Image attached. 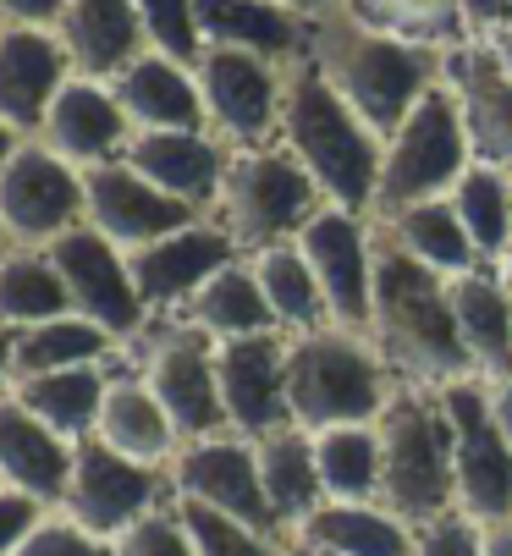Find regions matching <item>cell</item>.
Wrapping results in <instances>:
<instances>
[{
  "label": "cell",
  "instance_id": "obj_1",
  "mask_svg": "<svg viewBox=\"0 0 512 556\" xmlns=\"http://www.w3.org/2000/svg\"><path fill=\"white\" fill-rule=\"evenodd\" d=\"M375 226V220H370ZM370 337L397 386L413 391H447L474 375L469 348L452 320L447 276L402 254L375 226V281H370Z\"/></svg>",
  "mask_w": 512,
  "mask_h": 556
},
{
  "label": "cell",
  "instance_id": "obj_2",
  "mask_svg": "<svg viewBox=\"0 0 512 556\" xmlns=\"http://www.w3.org/2000/svg\"><path fill=\"white\" fill-rule=\"evenodd\" d=\"M303 55L320 66L325 84L348 100V111L386 143L408 122V111L441 84V55L447 50L380 34L341 7V12H325V17L309 23Z\"/></svg>",
  "mask_w": 512,
  "mask_h": 556
},
{
  "label": "cell",
  "instance_id": "obj_3",
  "mask_svg": "<svg viewBox=\"0 0 512 556\" xmlns=\"http://www.w3.org/2000/svg\"><path fill=\"white\" fill-rule=\"evenodd\" d=\"M276 143L320 182V193H325L330 204L370 215L386 143L348 111V100L325 84L320 66H314L309 55H298V61L287 66V77H282Z\"/></svg>",
  "mask_w": 512,
  "mask_h": 556
},
{
  "label": "cell",
  "instance_id": "obj_4",
  "mask_svg": "<svg viewBox=\"0 0 512 556\" xmlns=\"http://www.w3.org/2000/svg\"><path fill=\"white\" fill-rule=\"evenodd\" d=\"M391 369L370 331L348 326H314L287 331V408L303 430L330 425H375L391 403Z\"/></svg>",
  "mask_w": 512,
  "mask_h": 556
},
{
  "label": "cell",
  "instance_id": "obj_5",
  "mask_svg": "<svg viewBox=\"0 0 512 556\" xmlns=\"http://www.w3.org/2000/svg\"><path fill=\"white\" fill-rule=\"evenodd\" d=\"M380 435V507L397 513L408 529L430 523L458 507L452 485V425L441 408V391L397 386L391 403L375 419Z\"/></svg>",
  "mask_w": 512,
  "mask_h": 556
},
{
  "label": "cell",
  "instance_id": "obj_6",
  "mask_svg": "<svg viewBox=\"0 0 512 556\" xmlns=\"http://www.w3.org/2000/svg\"><path fill=\"white\" fill-rule=\"evenodd\" d=\"M330 199L320 193V182L282 143H260V149H226V177L210 220L232 237L242 260H253L276 243H298V231Z\"/></svg>",
  "mask_w": 512,
  "mask_h": 556
},
{
  "label": "cell",
  "instance_id": "obj_7",
  "mask_svg": "<svg viewBox=\"0 0 512 556\" xmlns=\"http://www.w3.org/2000/svg\"><path fill=\"white\" fill-rule=\"evenodd\" d=\"M215 337L188 326L183 314H149V326L116 348V358L160 396V408L177 425L183 446L204 435H226L221 408V369H215Z\"/></svg>",
  "mask_w": 512,
  "mask_h": 556
},
{
  "label": "cell",
  "instance_id": "obj_8",
  "mask_svg": "<svg viewBox=\"0 0 512 556\" xmlns=\"http://www.w3.org/2000/svg\"><path fill=\"white\" fill-rule=\"evenodd\" d=\"M469 166H474V154H469L458 105H452L447 84H436L430 94L408 111V122L386 138L370 220H391V215H402L413 204L447 199Z\"/></svg>",
  "mask_w": 512,
  "mask_h": 556
},
{
  "label": "cell",
  "instance_id": "obj_9",
  "mask_svg": "<svg viewBox=\"0 0 512 556\" xmlns=\"http://www.w3.org/2000/svg\"><path fill=\"white\" fill-rule=\"evenodd\" d=\"M441 408L452 425V485L458 513L474 523H507L512 518V441L501 435L490 414V386L479 375L441 391Z\"/></svg>",
  "mask_w": 512,
  "mask_h": 556
},
{
  "label": "cell",
  "instance_id": "obj_10",
  "mask_svg": "<svg viewBox=\"0 0 512 556\" xmlns=\"http://www.w3.org/2000/svg\"><path fill=\"white\" fill-rule=\"evenodd\" d=\"M171 468L133 463L111 452L100 435H83L72 446V473H66V496L55 513H66L77 529H89L100 540H116L127 523H138L149 507L171 502Z\"/></svg>",
  "mask_w": 512,
  "mask_h": 556
},
{
  "label": "cell",
  "instance_id": "obj_11",
  "mask_svg": "<svg viewBox=\"0 0 512 556\" xmlns=\"http://www.w3.org/2000/svg\"><path fill=\"white\" fill-rule=\"evenodd\" d=\"M282 77H287V66H276V61H260V55L210 45V50L193 61V84H199V105H204V132H210L221 149H260V143H276Z\"/></svg>",
  "mask_w": 512,
  "mask_h": 556
},
{
  "label": "cell",
  "instance_id": "obj_12",
  "mask_svg": "<svg viewBox=\"0 0 512 556\" xmlns=\"http://www.w3.org/2000/svg\"><path fill=\"white\" fill-rule=\"evenodd\" d=\"M0 226L12 249H50L55 237L83 226V172L50 154L39 138H23L0 166Z\"/></svg>",
  "mask_w": 512,
  "mask_h": 556
},
{
  "label": "cell",
  "instance_id": "obj_13",
  "mask_svg": "<svg viewBox=\"0 0 512 556\" xmlns=\"http://www.w3.org/2000/svg\"><path fill=\"white\" fill-rule=\"evenodd\" d=\"M171 491L177 502H199L210 513H226L248 529H260L271 540H287L271 502H265V480H260V457H253V441L242 435H204L188 441L177 457H171Z\"/></svg>",
  "mask_w": 512,
  "mask_h": 556
},
{
  "label": "cell",
  "instance_id": "obj_14",
  "mask_svg": "<svg viewBox=\"0 0 512 556\" xmlns=\"http://www.w3.org/2000/svg\"><path fill=\"white\" fill-rule=\"evenodd\" d=\"M66 281V303L72 314H83V320H95L100 331H111L116 342L138 337L149 326V308L133 287V270H127V254L116 243H105V237L95 226H77L66 237H55V243L45 249Z\"/></svg>",
  "mask_w": 512,
  "mask_h": 556
},
{
  "label": "cell",
  "instance_id": "obj_15",
  "mask_svg": "<svg viewBox=\"0 0 512 556\" xmlns=\"http://www.w3.org/2000/svg\"><path fill=\"white\" fill-rule=\"evenodd\" d=\"M298 249H303V260H309V270L325 292L330 326L370 331V281H375V226H370V215L325 204L298 231Z\"/></svg>",
  "mask_w": 512,
  "mask_h": 556
},
{
  "label": "cell",
  "instance_id": "obj_16",
  "mask_svg": "<svg viewBox=\"0 0 512 556\" xmlns=\"http://www.w3.org/2000/svg\"><path fill=\"white\" fill-rule=\"evenodd\" d=\"M441 84L458 105L469 154L479 166L512 172V72H507L501 50L485 34L452 45L441 55Z\"/></svg>",
  "mask_w": 512,
  "mask_h": 556
},
{
  "label": "cell",
  "instance_id": "obj_17",
  "mask_svg": "<svg viewBox=\"0 0 512 556\" xmlns=\"http://www.w3.org/2000/svg\"><path fill=\"white\" fill-rule=\"evenodd\" d=\"M204 220L193 204L160 193L149 177H138L127 161H111V166H95L83 172V226H95L105 243H116L122 254L133 249H149L160 237L183 231Z\"/></svg>",
  "mask_w": 512,
  "mask_h": 556
},
{
  "label": "cell",
  "instance_id": "obj_18",
  "mask_svg": "<svg viewBox=\"0 0 512 556\" xmlns=\"http://www.w3.org/2000/svg\"><path fill=\"white\" fill-rule=\"evenodd\" d=\"M215 369H221V408H226L232 435L265 441L271 430L292 425V408H287V331L221 342Z\"/></svg>",
  "mask_w": 512,
  "mask_h": 556
},
{
  "label": "cell",
  "instance_id": "obj_19",
  "mask_svg": "<svg viewBox=\"0 0 512 556\" xmlns=\"http://www.w3.org/2000/svg\"><path fill=\"white\" fill-rule=\"evenodd\" d=\"M232 260H242L237 243L204 215V220L160 237V243H149V249H133L127 254V270H133V287H138V298H143L149 314H177Z\"/></svg>",
  "mask_w": 512,
  "mask_h": 556
},
{
  "label": "cell",
  "instance_id": "obj_20",
  "mask_svg": "<svg viewBox=\"0 0 512 556\" xmlns=\"http://www.w3.org/2000/svg\"><path fill=\"white\" fill-rule=\"evenodd\" d=\"M50 154H61L66 166L77 172H95V166H111L127 154L133 143V122L116 100L111 84H100V77H66L45 127L34 132Z\"/></svg>",
  "mask_w": 512,
  "mask_h": 556
},
{
  "label": "cell",
  "instance_id": "obj_21",
  "mask_svg": "<svg viewBox=\"0 0 512 556\" xmlns=\"http://www.w3.org/2000/svg\"><path fill=\"white\" fill-rule=\"evenodd\" d=\"M66 77H72V61L55 28L0 23V127H12L17 138H34Z\"/></svg>",
  "mask_w": 512,
  "mask_h": 556
},
{
  "label": "cell",
  "instance_id": "obj_22",
  "mask_svg": "<svg viewBox=\"0 0 512 556\" xmlns=\"http://www.w3.org/2000/svg\"><path fill=\"white\" fill-rule=\"evenodd\" d=\"M122 161L149 177L160 193L193 204L199 215L215 210L221 199V177H226V149L204 132V127H188V132H133Z\"/></svg>",
  "mask_w": 512,
  "mask_h": 556
},
{
  "label": "cell",
  "instance_id": "obj_23",
  "mask_svg": "<svg viewBox=\"0 0 512 556\" xmlns=\"http://www.w3.org/2000/svg\"><path fill=\"white\" fill-rule=\"evenodd\" d=\"M95 435H100L111 452H122V457H133V463H149V468H171V457L183 452V435H177V425H171V414L160 408V396H154L122 358H111Z\"/></svg>",
  "mask_w": 512,
  "mask_h": 556
},
{
  "label": "cell",
  "instance_id": "obj_24",
  "mask_svg": "<svg viewBox=\"0 0 512 556\" xmlns=\"http://www.w3.org/2000/svg\"><path fill=\"white\" fill-rule=\"evenodd\" d=\"M55 39L72 61V77H100V84H111L122 66L149 50L133 0H66Z\"/></svg>",
  "mask_w": 512,
  "mask_h": 556
},
{
  "label": "cell",
  "instance_id": "obj_25",
  "mask_svg": "<svg viewBox=\"0 0 512 556\" xmlns=\"http://www.w3.org/2000/svg\"><path fill=\"white\" fill-rule=\"evenodd\" d=\"M72 446L61 430L34 419L17 396H0V485L23 491L45 507H61L66 473H72Z\"/></svg>",
  "mask_w": 512,
  "mask_h": 556
},
{
  "label": "cell",
  "instance_id": "obj_26",
  "mask_svg": "<svg viewBox=\"0 0 512 556\" xmlns=\"http://www.w3.org/2000/svg\"><path fill=\"white\" fill-rule=\"evenodd\" d=\"M111 89H116L133 132H188V127H204L193 66L171 61L160 50H143L133 66H122L111 77Z\"/></svg>",
  "mask_w": 512,
  "mask_h": 556
},
{
  "label": "cell",
  "instance_id": "obj_27",
  "mask_svg": "<svg viewBox=\"0 0 512 556\" xmlns=\"http://www.w3.org/2000/svg\"><path fill=\"white\" fill-rule=\"evenodd\" d=\"M199 39L204 50H242L276 66H292L309 45V23L282 0H199Z\"/></svg>",
  "mask_w": 512,
  "mask_h": 556
},
{
  "label": "cell",
  "instance_id": "obj_28",
  "mask_svg": "<svg viewBox=\"0 0 512 556\" xmlns=\"http://www.w3.org/2000/svg\"><path fill=\"white\" fill-rule=\"evenodd\" d=\"M447 292H452V320H458L474 375L512 380V292L501 287V276L485 265V270L452 276Z\"/></svg>",
  "mask_w": 512,
  "mask_h": 556
},
{
  "label": "cell",
  "instance_id": "obj_29",
  "mask_svg": "<svg viewBox=\"0 0 512 556\" xmlns=\"http://www.w3.org/2000/svg\"><path fill=\"white\" fill-rule=\"evenodd\" d=\"M177 314H183L188 326H199L204 337H215V342L282 331L276 326V308H271V298H265V287H260V276H253L248 260H232L226 270H215Z\"/></svg>",
  "mask_w": 512,
  "mask_h": 556
},
{
  "label": "cell",
  "instance_id": "obj_30",
  "mask_svg": "<svg viewBox=\"0 0 512 556\" xmlns=\"http://www.w3.org/2000/svg\"><path fill=\"white\" fill-rule=\"evenodd\" d=\"M287 540L336 556H413V529L380 502H320Z\"/></svg>",
  "mask_w": 512,
  "mask_h": 556
},
{
  "label": "cell",
  "instance_id": "obj_31",
  "mask_svg": "<svg viewBox=\"0 0 512 556\" xmlns=\"http://www.w3.org/2000/svg\"><path fill=\"white\" fill-rule=\"evenodd\" d=\"M253 457H260V480H265V502L282 523V534H292L320 502V463H314V430L303 425H282L265 441H253Z\"/></svg>",
  "mask_w": 512,
  "mask_h": 556
},
{
  "label": "cell",
  "instance_id": "obj_32",
  "mask_svg": "<svg viewBox=\"0 0 512 556\" xmlns=\"http://www.w3.org/2000/svg\"><path fill=\"white\" fill-rule=\"evenodd\" d=\"M105 375L111 364H83V369H50V375H17L7 386V396L45 419L50 430H61L66 441H83L95 435V419H100V396H105Z\"/></svg>",
  "mask_w": 512,
  "mask_h": 556
},
{
  "label": "cell",
  "instance_id": "obj_33",
  "mask_svg": "<svg viewBox=\"0 0 512 556\" xmlns=\"http://www.w3.org/2000/svg\"><path fill=\"white\" fill-rule=\"evenodd\" d=\"M391 243L402 249V254H413L419 265H430L436 276H469V270H485V260H479V249H474V237L463 231V220H458V210H452V199H430V204H413V210H402V215H391V220H375Z\"/></svg>",
  "mask_w": 512,
  "mask_h": 556
},
{
  "label": "cell",
  "instance_id": "obj_34",
  "mask_svg": "<svg viewBox=\"0 0 512 556\" xmlns=\"http://www.w3.org/2000/svg\"><path fill=\"white\" fill-rule=\"evenodd\" d=\"M116 348L122 342L111 331H100L95 320H83V314H61V320L17 331L12 380L17 375H50V369H83V364H111Z\"/></svg>",
  "mask_w": 512,
  "mask_h": 556
},
{
  "label": "cell",
  "instance_id": "obj_35",
  "mask_svg": "<svg viewBox=\"0 0 512 556\" xmlns=\"http://www.w3.org/2000/svg\"><path fill=\"white\" fill-rule=\"evenodd\" d=\"M61 314H72V303H66V281L45 249L0 254V326L28 331V326L61 320Z\"/></svg>",
  "mask_w": 512,
  "mask_h": 556
},
{
  "label": "cell",
  "instance_id": "obj_36",
  "mask_svg": "<svg viewBox=\"0 0 512 556\" xmlns=\"http://www.w3.org/2000/svg\"><path fill=\"white\" fill-rule=\"evenodd\" d=\"M314 463L325 502H375L380 496V435L375 425L314 430Z\"/></svg>",
  "mask_w": 512,
  "mask_h": 556
},
{
  "label": "cell",
  "instance_id": "obj_37",
  "mask_svg": "<svg viewBox=\"0 0 512 556\" xmlns=\"http://www.w3.org/2000/svg\"><path fill=\"white\" fill-rule=\"evenodd\" d=\"M447 199H452L463 231L474 237L479 260L496 270V265L512 254V182H507V172L474 161V166L458 177V188H452Z\"/></svg>",
  "mask_w": 512,
  "mask_h": 556
},
{
  "label": "cell",
  "instance_id": "obj_38",
  "mask_svg": "<svg viewBox=\"0 0 512 556\" xmlns=\"http://www.w3.org/2000/svg\"><path fill=\"white\" fill-rule=\"evenodd\" d=\"M253 276H260L271 308H276V326L282 331H314V326H330V308H325V292L303 260L298 243H276L265 254H253L248 260Z\"/></svg>",
  "mask_w": 512,
  "mask_h": 556
},
{
  "label": "cell",
  "instance_id": "obj_39",
  "mask_svg": "<svg viewBox=\"0 0 512 556\" xmlns=\"http://www.w3.org/2000/svg\"><path fill=\"white\" fill-rule=\"evenodd\" d=\"M348 12L364 17L370 28H380V34L430 45V50H452V45L474 39L458 0H348Z\"/></svg>",
  "mask_w": 512,
  "mask_h": 556
},
{
  "label": "cell",
  "instance_id": "obj_40",
  "mask_svg": "<svg viewBox=\"0 0 512 556\" xmlns=\"http://www.w3.org/2000/svg\"><path fill=\"white\" fill-rule=\"evenodd\" d=\"M138 7V23H143V39L149 50L171 55L193 66L204 55V39H199V0H133Z\"/></svg>",
  "mask_w": 512,
  "mask_h": 556
},
{
  "label": "cell",
  "instance_id": "obj_41",
  "mask_svg": "<svg viewBox=\"0 0 512 556\" xmlns=\"http://www.w3.org/2000/svg\"><path fill=\"white\" fill-rule=\"evenodd\" d=\"M183 518H188V534H193L199 556H287V540H271V534L248 529L226 513H210L199 502H183Z\"/></svg>",
  "mask_w": 512,
  "mask_h": 556
},
{
  "label": "cell",
  "instance_id": "obj_42",
  "mask_svg": "<svg viewBox=\"0 0 512 556\" xmlns=\"http://www.w3.org/2000/svg\"><path fill=\"white\" fill-rule=\"evenodd\" d=\"M111 545H116V556H199L177 496L160 502V507H149V513H143L138 523H127Z\"/></svg>",
  "mask_w": 512,
  "mask_h": 556
},
{
  "label": "cell",
  "instance_id": "obj_43",
  "mask_svg": "<svg viewBox=\"0 0 512 556\" xmlns=\"http://www.w3.org/2000/svg\"><path fill=\"white\" fill-rule=\"evenodd\" d=\"M17 556H116V545L100 540V534H89V529H77L66 513L50 507L39 518V529L17 545Z\"/></svg>",
  "mask_w": 512,
  "mask_h": 556
},
{
  "label": "cell",
  "instance_id": "obj_44",
  "mask_svg": "<svg viewBox=\"0 0 512 556\" xmlns=\"http://www.w3.org/2000/svg\"><path fill=\"white\" fill-rule=\"evenodd\" d=\"M413 556H485V523L452 507L413 529Z\"/></svg>",
  "mask_w": 512,
  "mask_h": 556
},
{
  "label": "cell",
  "instance_id": "obj_45",
  "mask_svg": "<svg viewBox=\"0 0 512 556\" xmlns=\"http://www.w3.org/2000/svg\"><path fill=\"white\" fill-rule=\"evenodd\" d=\"M45 513H50L45 502H34V496H23V491H7V485H0V556H17V545L39 529Z\"/></svg>",
  "mask_w": 512,
  "mask_h": 556
},
{
  "label": "cell",
  "instance_id": "obj_46",
  "mask_svg": "<svg viewBox=\"0 0 512 556\" xmlns=\"http://www.w3.org/2000/svg\"><path fill=\"white\" fill-rule=\"evenodd\" d=\"M66 12V0H0V23H23V28H55Z\"/></svg>",
  "mask_w": 512,
  "mask_h": 556
},
{
  "label": "cell",
  "instance_id": "obj_47",
  "mask_svg": "<svg viewBox=\"0 0 512 556\" xmlns=\"http://www.w3.org/2000/svg\"><path fill=\"white\" fill-rule=\"evenodd\" d=\"M458 7H463L469 34H496L512 23V0H458Z\"/></svg>",
  "mask_w": 512,
  "mask_h": 556
},
{
  "label": "cell",
  "instance_id": "obj_48",
  "mask_svg": "<svg viewBox=\"0 0 512 556\" xmlns=\"http://www.w3.org/2000/svg\"><path fill=\"white\" fill-rule=\"evenodd\" d=\"M490 386V414L501 425V435L512 441V380H485Z\"/></svg>",
  "mask_w": 512,
  "mask_h": 556
},
{
  "label": "cell",
  "instance_id": "obj_49",
  "mask_svg": "<svg viewBox=\"0 0 512 556\" xmlns=\"http://www.w3.org/2000/svg\"><path fill=\"white\" fill-rule=\"evenodd\" d=\"M282 7H287V12H298L303 23H314V17H325V12H341L348 0H282Z\"/></svg>",
  "mask_w": 512,
  "mask_h": 556
},
{
  "label": "cell",
  "instance_id": "obj_50",
  "mask_svg": "<svg viewBox=\"0 0 512 556\" xmlns=\"http://www.w3.org/2000/svg\"><path fill=\"white\" fill-rule=\"evenodd\" d=\"M485 556H512V518L485 529Z\"/></svg>",
  "mask_w": 512,
  "mask_h": 556
},
{
  "label": "cell",
  "instance_id": "obj_51",
  "mask_svg": "<svg viewBox=\"0 0 512 556\" xmlns=\"http://www.w3.org/2000/svg\"><path fill=\"white\" fill-rule=\"evenodd\" d=\"M12 348H17V331L0 326V396H7V386H12Z\"/></svg>",
  "mask_w": 512,
  "mask_h": 556
},
{
  "label": "cell",
  "instance_id": "obj_52",
  "mask_svg": "<svg viewBox=\"0 0 512 556\" xmlns=\"http://www.w3.org/2000/svg\"><path fill=\"white\" fill-rule=\"evenodd\" d=\"M485 39L501 50V61H507V72H512V23H507V28H496V34H485Z\"/></svg>",
  "mask_w": 512,
  "mask_h": 556
},
{
  "label": "cell",
  "instance_id": "obj_53",
  "mask_svg": "<svg viewBox=\"0 0 512 556\" xmlns=\"http://www.w3.org/2000/svg\"><path fill=\"white\" fill-rule=\"evenodd\" d=\"M17 143H23V138H17L12 127H0V166H7V161H12V149H17Z\"/></svg>",
  "mask_w": 512,
  "mask_h": 556
},
{
  "label": "cell",
  "instance_id": "obj_54",
  "mask_svg": "<svg viewBox=\"0 0 512 556\" xmlns=\"http://www.w3.org/2000/svg\"><path fill=\"white\" fill-rule=\"evenodd\" d=\"M287 556H336V551H320V545H303V540H287Z\"/></svg>",
  "mask_w": 512,
  "mask_h": 556
},
{
  "label": "cell",
  "instance_id": "obj_55",
  "mask_svg": "<svg viewBox=\"0 0 512 556\" xmlns=\"http://www.w3.org/2000/svg\"><path fill=\"white\" fill-rule=\"evenodd\" d=\"M496 276H501V287H507V292H512V254H507V260H501V265H496Z\"/></svg>",
  "mask_w": 512,
  "mask_h": 556
},
{
  "label": "cell",
  "instance_id": "obj_56",
  "mask_svg": "<svg viewBox=\"0 0 512 556\" xmlns=\"http://www.w3.org/2000/svg\"><path fill=\"white\" fill-rule=\"evenodd\" d=\"M12 249V237H7V226H0V254H7Z\"/></svg>",
  "mask_w": 512,
  "mask_h": 556
},
{
  "label": "cell",
  "instance_id": "obj_57",
  "mask_svg": "<svg viewBox=\"0 0 512 556\" xmlns=\"http://www.w3.org/2000/svg\"><path fill=\"white\" fill-rule=\"evenodd\" d=\"M507 182H512V172H507Z\"/></svg>",
  "mask_w": 512,
  "mask_h": 556
}]
</instances>
